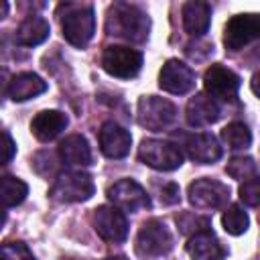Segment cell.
<instances>
[{
    "instance_id": "obj_1",
    "label": "cell",
    "mask_w": 260,
    "mask_h": 260,
    "mask_svg": "<svg viewBox=\"0 0 260 260\" xmlns=\"http://www.w3.org/2000/svg\"><path fill=\"white\" fill-rule=\"evenodd\" d=\"M106 30L108 35L120 37L128 43H144L150 30V18L134 4L116 2L108 10Z\"/></svg>"
},
{
    "instance_id": "obj_2",
    "label": "cell",
    "mask_w": 260,
    "mask_h": 260,
    "mask_svg": "<svg viewBox=\"0 0 260 260\" xmlns=\"http://www.w3.org/2000/svg\"><path fill=\"white\" fill-rule=\"evenodd\" d=\"M65 14L61 16V28L67 43L73 47L83 49L93 32H95V14L91 6H79V4H67Z\"/></svg>"
},
{
    "instance_id": "obj_3",
    "label": "cell",
    "mask_w": 260,
    "mask_h": 260,
    "mask_svg": "<svg viewBox=\"0 0 260 260\" xmlns=\"http://www.w3.org/2000/svg\"><path fill=\"white\" fill-rule=\"evenodd\" d=\"M177 118V108L173 102L158 95H142L136 106V120L142 128L160 132L167 130Z\"/></svg>"
},
{
    "instance_id": "obj_4",
    "label": "cell",
    "mask_w": 260,
    "mask_h": 260,
    "mask_svg": "<svg viewBox=\"0 0 260 260\" xmlns=\"http://www.w3.org/2000/svg\"><path fill=\"white\" fill-rule=\"evenodd\" d=\"M138 158L154 171H175L183 165V152L175 142L146 138L138 146Z\"/></svg>"
},
{
    "instance_id": "obj_5",
    "label": "cell",
    "mask_w": 260,
    "mask_h": 260,
    "mask_svg": "<svg viewBox=\"0 0 260 260\" xmlns=\"http://www.w3.org/2000/svg\"><path fill=\"white\" fill-rule=\"evenodd\" d=\"M93 191L95 185L87 173L65 171L55 179L49 195L59 203H79V201H87L93 195Z\"/></svg>"
},
{
    "instance_id": "obj_6",
    "label": "cell",
    "mask_w": 260,
    "mask_h": 260,
    "mask_svg": "<svg viewBox=\"0 0 260 260\" xmlns=\"http://www.w3.org/2000/svg\"><path fill=\"white\" fill-rule=\"evenodd\" d=\"M134 248L140 258H158V256H165L171 252L173 236L160 219H148L138 230Z\"/></svg>"
},
{
    "instance_id": "obj_7",
    "label": "cell",
    "mask_w": 260,
    "mask_h": 260,
    "mask_svg": "<svg viewBox=\"0 0 260 260\" xmlns=\"http://www.w3.org/2000/svg\"><path fill=\"white\" fill-rule=\"evenodd\" d=\"M102 67L112 77H120V79L136 77L142 69V53L122 45L106 47L102 55Z\"/></svg>"
},
{
    "instance_id": "obj_8",
    "label": "cell",
    "mask_w": 260,
    "mask_h": 260,
    "mask_svg": "<svg viewBox=\"0 0 260 260\" xmlns=\"http://www.w3.org/2000/svg\"><path fill=\"white\" fill-rule=\"evenodd\" d=\"M108 199L112 201V205L116 209H120L122 213H136L140 209L150 207V197L148 193L132 179H120L116 181L110 189H108Z\"/></svg>"
},
{
    "instance_id": "obj_9",
    "label": "cell",
    "mask_w": 260,
    "mask_h": 260,
    "mask_svg": "<svg viewBox=\"0 0 260 260\" xmlns=\"http://www.w3.org/2000/svg\"><path fill=\"white\" fill-rule=\"evenodd\" d=\"M93 230L95 234L110 242V244H120L128 238V221H126V215L116 209L114 205H100L95 211H93Z\"/></svg>"
},
{
    "instance_id": "obj_10",
    "label": "cell",
    "mask_w": 260,
    "mask_h": 260,
    "mask_svg": "<svg viewBox=\"0 0 260 260\" xmlns=\"http://www.w3.org/2000/svg\"><path fill=\"white\" fill-rule=\"evenodd\" d=\"M260 37L258 14H236L223 28V45L230 51H240Z\"/></svg>"
},
{
    "instance_id": "obj_11",
    "label": "cell",
    "mask_w": 260,
    "mask_h": 260,
    "mask_svg": "<svg viewBox=\"0 0 260 260\" xmlns=\"http://www.w3.org/2000/svg\"><path fill=\"white\" fill-rule=\"evenodd\" d=\"M203 85H205V91L211 100L234 102L238 98L240 77L232 69L219 65V63H213L203 75Z\"/></svg>"
},
{
    "instance_id": "obj_12",
    "label": "cell",
    "mask_w": 260,
    "mask_h": 260,
    "mask_svg": "<svg viewBox=\"0 0 260 260\" xmlns=\"http://www.w3.org/2000/svg\"><path fill=\"white\" fill-rule=\"evenodd\" d=\"M187 195L197 209H219L230 201V187L213 179H197L189 185Z\"/></svg>"
},
{
    "instance_id": "obj_13",
    "label": "cell",
    "mask_w": 260,
    "mask_h": 260,
    "mask_svg": "<svg viewBox=\"0 0 260 260\" xmlns=\"http://www.w3.org/2000/svg\"><path fill=\"white\" fill-rule=\"evenodd\" d=\"M195 85V73L179 59H169L158 73V87L173 95L189 93Z\"/></svg>"
},
{
    "instance_id": "obj_14",
    "label": "cell",
    "mask_w": 260,
    "mask_h": 260,
    "mask_svg": "<svg viewBox=\"0 0 260 260\" xmlns=\"http://www.w3.org/2000/svg\"><path fill=\"white\" fill-rule=\"evenodd\" d=\"M132 136L116 122H104L100 128V150L108 158H124L130 152Z\"/></svg>"
},
{
    "instance_id": "obj_15",
    "label": "cell",
    "mask_w": 260,
    "mask_h": 260,
    "mask_svg": "<svg viewBox=\"0 0 260 260\" xmlns=\"http://www.w3.org/2000/svg\"><path fill=\"white\" fill-rule=\"evenodd\" d=\"M183 146L187 150V156L199 165H209L215 162L221 156V146L217 138L211 132H195L187 134L183 138Z\"/></svg>"
},
{
    "instance_id": "obj_16",
    "label": "cell",
    "mask_w": 260,
    "mask_h": 260,
    "mask_svg": "<svg viewBox=\"0 0 260 260\" xmlns=\"http://www.w3.org/2000/svg\"><path fill=\"white\" fill-rule=\"evenodd\" d=\"M221 116V110L215 100H211L207 93H195L185 110L187 124L193 128H203L209 124H215Z\"/></svg>"
},
{
    "instance_id": "obj_17",
    "label": "cell",
    "mask_w": 260,
    "mask_h": 260,
    "mask_svg": "<svg viewBox=\"0 0 260 260\" xmlns=\"http://www.w3.org/2000/svg\"><path fill=\"white\" fill-rule=\"evenodd\" d=\"M67 128V116L59 110H45L39 112L30 122V132L41 142L55 140L63 130Z\"/></svg>"
},
{
    "instance_id": "obj_18",
    "label": "cell",
    "mask_w": 260,
    "mask_h": 260,
    "mask_svg": "<svg viewBox=\"0 0 260 260\" xmlns=\"http://www.w3.org/2000/svg\"><path fill=\"white\" fill-rule=\"evenodd\" d=\"M187 254L193 260H223L225 250L211 230H203L189 238Z\"/></svg>"
},
{
    "instance_id": "obj_19",
    "label": "cell",
    "mask_w": 260,
    "mask_h": 260,
    "mask_svg": "<svg viewBox=\"0 0 260 260\" xmlns=\"http://www.w3.org/2000/svg\"><path fill=\"white\" fill-rule=\"evenodd\" d=\"M211 22V6L201 0L183 4V26L191 37H203Z\"/></svg>"
},
{
    "instance_id": "obj_20",
    "label": "cell",
    "mask_w": 260,
    "mask_h": 260,
    "mask_svg": "<svg viewBox=\"0 0 260 260\" xmlns=\"http://www.w3.org/2000/svg\"><path fill=\"white\" fill-rule=\"evenodd\" d=\"M47 91V81L41 79L37 73H18L10 79L8 95L12 102H26Z\"/></svg>"
},
{
    "instance_id": "obj_21",
    "label": "cell",
    "mask_w": 260,
    "mask_h": 260,
    "mask_svg": "<svg viewBox=\"0 0 260 260\" xmlns=\"http://www.w3.org/2000/svg\"><path fill=\"white\" fill-rule=\"evenodd\" d=\"M59 156L65 165L71 167H87L91 165V150L87 140L81 134H71L59 144Z\"/></svg>"
},
{
    "instance_id": "obj_22",
    "label": "cell",
    "mask_w": 260,
    "mask_h": 260,
    "mask_svg": "<svg viewBox=\"0 0 260 260\" xmlns=\"http://www.w3.org/2000/svg\"><path fill=\"white\" fill-rule=\"evenodd\" d=\"M51 32V26L45 18L41 16H28L20 22V26L16 28V43L22 47H35L41 45Z\"/></svg>"
},
{
    "instance_id": "obj_23",
    "label": "cell",
    "mask_w": 260,
    "mask_h": 260,
    "mask_svg": "<svg viewBox=\"0 0 260 260\" xmlns=\"http://www.w3.org/2000/svg\"><path fill=\"white\" fill-rule=\"evenodd\" d=\"M28 195V185L16 177H0V205L14 207L20 205Z\"/></svg>"
},
{
    "instance_id": "obj_24",
    "label": "cell",
    "mask_w": 260,
    "mask_h": 260,
    "mask_svg": "<svg viewBox=\"0 0 260 260\" xmlns=\"http://www.w3.org/2000/svg\"><path fill=\"white\" fill-rule=\"evenodd\" d=\"M221 138L225 140V144L234 150L240 148H248L252 144V132L244 122H232L221 130Z\"/></svg>"
},
{
    "instance_id": "obj_25",
    "label": "cell",
    "mask_w": 260,
    "mask_h": 260,
    "mask_svg": "<svg viewBox=\"0 0 260 260\" xmlns=\"http://www.w3.org/2000/svg\"><path fill=\"white\" fill-rule=\"evenodd\" d=\"M221 223H223V230L232 236H240L248 230L250 225V219H248V213L244 211V207L240 205H230L221 217Z\"/></svg>"
},
{
    "instance_id": "obj_26",
    "label": "cell",
    "mask_w": 260,
    "mask_h": 260,
    "mask_svg": "<svg viewBox=\"0 0 260 260\" xmlns=\"http://www.w3.org/2000/svg\"><path fill=\"white\" fill-rule=\"evenodd\" d=\"M225 171L232 179H238V181H248L252 177H256L258 173V167L254 162L252 156H234L228 165H225Z\"/></svg>"
},
{
    "instance_id": "obj_27",
    "label": "cell",
    "mask_w": 260,
    "mask_h": 260,
    "mask_svg": "<svg viewBox=\"0 0 260 260\" xmlns=\"http://www.w3.org/2000/svg\"><path fill=\"white\" fill-rule=\"evenodd\" d=\"M0 260H35L32 252L22 242H6L0 246Z\"/></svg>"
},
{
    "instance_id": "obj_28",
    "label": "cell",
    "mask_w": 260,
    "mask_h": 260,
    "mask_svg": "<svg viewBox=\"0 0 260 260\" xmlns=\"http://www.w3.org/2000/svg\"><path fill=\"white\" fill-rule=\"evenodd\" d=\"M177 223L183 234H191V236L197 232L209 230V219H205L201 215H193V213H183L181 217H177Z\"/></svg>"
},
{
    "instance_id": "obj_29",
    "label": "cell",
    "mask_w": 260,
    "mask_h": 260,
    "mask_svg": "<svg viewBox=\"0 0 260 260\" xmlns=\"http://www.w3.org/2000/svg\"><path fill=\"white\" fill-rule=\"evenodd\" d=\"M240 199L250 207L258 205V201H260V185H258L256 177H252V179H248V181H244L240 185Z\"/></svg>"
},
{
    "instance_id": "obj_30",
    "label": "cell",
    "mask_w": 260,
    "mask_h": 260,
    "mask_svg": "<svg viewBox=\"0 0 260 260\" xmlns=\"http://www.w3.org/2000/svg\"><path fill=\"white\" fill-rule=\"evenodd\" d=\"M16 154V144L12 140V136L4 130H0V165H6L14 158Z\"/></svg>"
},
{
    "instance_id": "obj_31",
    "label": "cell",
    "mask_w": 260,
    "mask_h": 260,
    "mask_svg": "<svg viewBox=\"0 0 260 260\" xmlns=\"http://www.w3.org/2000/svg\"><path fill=\"white\" fill-rule=\"evenodd\" d=\"M160 201L167 203V205H173V203H179V187L175 183H167L160 191Z\"/></svg>"
},
{
    "instance_id": "obj_32",
    "label": "cell",
    "mask_w": 260,
    "mask_h": 260,
    "mask_svg": "<svg viewBox=\"0 0 260 260\" xmlns=\"http://www.w3.org/2000/svg\"><path fill=\"white\" fill-rule=\"evenodd\" d=\"M8 85H10V75H8L6 69H0V104L6 95V91H8Z\"/></svg>"
},
{
    "instance_id": "obj_33",
    "label": "cell",
    "mask_w": 260,
    "mask_h": 260,
    "mask_svg": "<svg viewBox=\"0 0 260 260\" xmlns=\"http://www.w3.org/2000/svg\"><path fill=\"white\" fill-rule=\"evenodd\" d=\"M8 14V2H4V0H0V20L4 18Z\"/></svg>"
},
{
    "instance_id": "obj_34",
    "label": "cell",
    "mask_w": 260,
    "mask_h": 260,
    "mask_svg": "<svg viewBox=\"0 0 260 260\" xmlns=\"http://www.w3.org/2000/svg\"><path fill=\"white\" fill-rule=\"evenodd\" d=\"M4 223H6V211H4L2 205H0V230L4 228Z\"/></svg>"
},
{
    "instance_id": "obj_35",
    "label": "cell",
    "mask_w": 260,
    "mask_h": 260,
    "mask_svg": "<svg viewBox=\"0 0 260 260\" xmlns=\"http://www.w3.org/2000/svg\"><path fill=\"white\" fill-rule=\"evenodd\" d=\"M104 260H128L126 256H108V258H104Z\"/></svg>"
}]
</instances>
